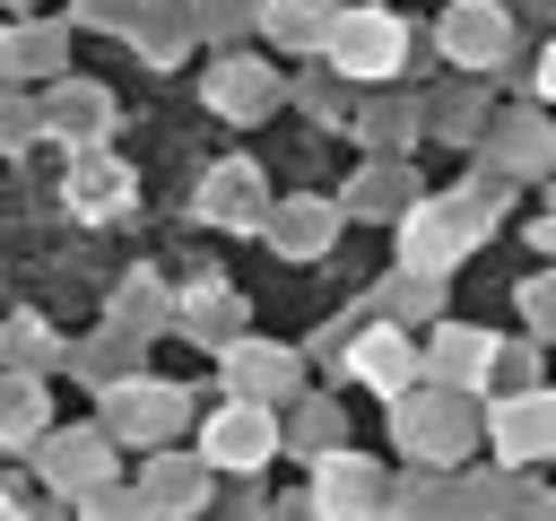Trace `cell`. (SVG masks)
Masks as SVG:
<instances>
[{
  "label": "cell",
  "instance_id": "1",
  "mask_svg": "<svg viewBox=\"0 0 556 521\" xmlns=\"http://www.w3.org/2000/svg\"><path fill=\"white\" fill-rule=\"evenodd\" d=\"M96 425L122 443V452H165V443H182L191 425H200V399L182 391V382H165V373H122L113 391H96Z\"/></svg>",
  "mask_w": 556,
  "mask_h": 521
},
{
  "label": "cell",
  "instance_id": "2",
  "mask_svg": "<svg viewBox=\"0 0 556 521\" xmlns=\"http://www.w3.org/2000/svg\"><path fill=\"white\" fill-rule=\"evenodd\" d=\"M382 425H391L400 460H434V469L469 460V443L486 434V417H478V391H443V382H417V391H400Z\"/></svg>",
  "mask_w": 556,
  "mask_h": 521
},
{
  "label": "cell",
  "instance_id": "3",
  "mask_svg": "<svg viewBox=\"0 0 556 521\" xmlns=\"http://www.w3.org/2000/svg\"><path fill=\"white\" fill-rule=\"evenodd\" d=\"M495 234V208H486V191H443V200H426L417 191V208L400 217V260L408 269H434V278H452L478 243Z\"/></svg>",
  "mask_w": 556,
  "mask_h": 521
},
{
  "label": "cell",
  "instance_id": "4",
  "mask_svg": "<svg viewBox=\"0 0 556 521\" xmlns=\"http://www.w3.org/2000/svg\"><path fill=\"white\" fill-rule=\"evenodd\" d=\"M191 443H200V460L217 469V478H261L278 452H287V408H269V399H217L200 425H191Z\"/></svg>",
  "mask_w": 556,
  "mask_h": 521
},
{
  "label": "cell",
  "instance_id": "5",
  "mask_svg": "<svg viewBox=\"0 0 556 521\" xmlns=\"http://www.w3.org/2000/svg\"><path fill=\"white\" fill-rule=\"evenodd\" d=\"M321 61L339 69V78H391L400 61H408V26H400V9H382V0H348L339 9V26H330V43H321Z\"/></svg>",
  "mask_w": 556,
  "mask_h": 521
},
{
  "label": "cell",
  "instance_id": "6",
  "mask_svg": "<svg viewBox=\"0 0 556 521\" xmlns=\"http://www.w3.org/2000/svg\"><path fill=\"white\" fill-rule=\"evenodd\" d=\"M339 382H365L374 399H400V391H417V382H426V339H417L408 321L374 313V321L348 339V356H339Z\"/></svg>",
  "mask_w": 556,
  "mask_h": 521
},
{
  "label": "cell",
  "instance_id": "7",
  "mask_svg": "<svg viewBox=\"0 0 556 521\" xmlns=\"http://www.w3.org/2000/svg\"><path fill=\"white\" fill-rule=\"evenodd\" d=\"M26 460H35V486H43V495H70V504H87L96 486H113V478H122V469H113V460H122V443H113L104 425H52Z\"/></svg>",
  "mask_w": 556,
  "mask_h": 521
},
{
  "label": "cell",
  "instance_id": "8",
  "mask_svg": "<svg viewBox=\"0 0 556 521\" xmlns=\"http://www.w3.org/2000/svg\"><path fill=\"white\" fill-rule=\"evenodd\" d=\"M304 495H313L321 521H382V504H391V469L365 460L356 443H339V452L304 460Z\"/></svg>",
  "mask_w": 556,
  "mask_h": 521
},
{
  "label": "cell",
  "instance_id": "9",
  "mask_svg": "<svg viewBox=\"0 0 556 521\" xmlns=\"http://www.w3.org/2000/svg\"><path fill=\"white\" fill-rule=\"evenodd\" d=\"M61 208L78 217V226H113V217H130L139 208V174L96 139V148H70V174H61Z\"/></svg>",
  "mask_w": 556,
  "mask_h": 521
},
{
  "label": "cell",
  "instance_id": "10",
  "mask_svg": "<svg viewBox=\"0 0 556 521\" xmlns=\"http://www.w3.org/2000/svg\"><path fill=\"white\" fill-rule=\"evenodd\" d=\"M486 443H495V460H513V469L556 460V391H547V382L495 391V399H486Z\"/></svg>",
  "mask_w": 556,
  "mask_h": 521
},
{
  "label": "cell",
  "instance_id": "11",
  "mask_svg": "<svg viewBox=\"0 0 556 521\" xmlns=\"http://www.w3.org/2000/svg\"><path fill=\"white\" fill-rule=\"evenodd\" d=\"M217 391L287 408V399L304 391V347H278V339H252V330H243L235 347H217Z\"/></svg>",
  "mask_w": 556,
  "mask_h": 521
},
{
  "label": "cell",
  "instance_id": "12",
  "mask_svg": "<svg viewBox=\"0 0 556 521\" xmlns=\"http://www.w3.org/2000/svg\"><path fill=\"white\" fill-rule=\"evenodd\" d=\"M139 495L156 504V521H208L217 469L200 460V443H165V452H139Z\"/></svg>",
  "mask_w": 556,
  "mask_h": 521
},
{
  "label": "cell",
  "instance_id": "13",
  "mask_svg": "<svg viewBox=\"0 0 556 521\" xmlns=\"http://www.w3.org/2000/svg\"><path fill=\"white\" fill-rule=\"evenodd\" d=\"M269 182H261V165L252 156H226V165H208L200 174V191H191V217L200 226H226V234H261L269 226Z\"/></svg>",
  "mask_w": 556,
  "mask_h": 521
},
{
  "label": "cell",
  "instance_id": "14",
  "mask_svg": "<svg viewBox=\"0 0 556 521\" xmlns=\"http://www.w3.org/2000/svg\"><path fill=\"white\" fill-rule=\"evenodd\" d=\"M174 330H182L191 347H208V356H217V347H235V339L252 330V304H243L217 269H200V278H182V287H174Z\"/></svg>",
  "mask_w": 556,
  "mask_h": 521
},
{
  "label": "cell",
  "instance_id": "15",
  "mask_svg": "<svg viewBox=\"0 0 556 521\" xmlns=\"http://www.w3.org/2000/svg\"><path fill=\"white\" fill-rule=\"evenodd\" d=\"M495 356H504V339L495 330H478V321H434L426 330V382H443V391H495Z\"/></svg>",
  "mask_w": 556,
  "mask_h": 521
},
{
  "label": "cell",
  "instance_id": "16",
  "mask_svg": "<svg viewBox=\"0 0 556 521\" xmlns=\"http://www.w3.org/2000/svg\"><path fill=\"white\" fill-rule=\"evenodd\" d=\"M434 43H443L460 69H495V61L513 52V17H504V0H452L443 26H434Z\"/></svg>",
  "mask_w": 556,
  "mask_h": 521
},
{
  "label": "cell",
  "instance_id": "17",
  "mask_svg": "<svg viewBox=\"0 0 556 521\" xmlns=\"http://www.w3.org/2000/svg\"><path fill=\"white\" fill-rule=\"evenodd\" d=\"M200 96H208V113H226V122H261V113H278L287 78H278V61L235 52V61H217V69L200 78Z\"/></svg>",
  "mask_w": 556,
  "mask_h": 521
},
{
  "label": "cell",
  "instance_id": "18",
  "mask_svg": "<svg viewBox=\"0 0 556 521\" xmlns=\"http://www.w3.org/2000/svg\"><path fill=\"white\" fill-rule=\"evenodd\" d=\"M339 226H348V208L304 191V200H278L261 234H269V252H278V260H321V252L339 243Z\"/></svg>",
  "mask_w": 556,
  "mask_h": 521
},
{
  "label": "cell",
  "instance_id": "19",
  "mask_svg": "<svg viewBox=\"0 0 556 521\" xmlns=\"http://www.w3.org/2000/svg\"><path fill=\"white\" fill-rule=\"evenodd\" d=\"M104 321L156 347V339L174 330V278H165V269H130V278H122V287L104 295Z\"/></svg>",
  "mask_w": 556,
  "mask_h": 521
},
{
  "label": "cell",
  "instance_id": "20",
  "mask_svg": "<svg viewBox=\"0 0 556 521\" xmlns=\"http://www.w3.org/2000/svg\"><path fill=\"white\" fill-rule=\"evenodd\" d=\"M382 521H460V478L434 469V460L391 469V504H382Z\"/></svg>",
  "mask_w": 556,
  "mask_h": 521
},
{
  "label": "cell",
  "instance_id": "21",
  "mask_svg": "<svg viewBox=\"0 0 556 521\" xmlns=\"http://www.w3.org/2000/svg\"><path fill=\"white\" fill-rule=\"evenodd\" d=\"M43 130H52V139H78V148H96V139H113V96H104L96 78H61V87L43 96Z\"/></svg>",
  "mask_w": 556,
  "mask_h": 521
},
{
  "label": "cell",
  "instance_id": "22",
  "mask_svg": "<svg viewBox=\"0 0 556 521\" xmlns=\"http://www.w3.org/2000/svg\"><path fill=\"white\" fill-rule=\"evenodd\" d=\"M52 434V391L43 373H9L0 365V452H35Z\"/></svg>",
  "mask_w": 556,
  "mask_h": 521
},
{
  "label": "cell",
  "instance_id": "23",
  "mask_svg": "<svg viewBox=\"0 0 556 521\" xmlns=\"http://www.w3.org/2000/svg\"><path fill=\"white\" fill-rule=\"evenodd\" d=\"M139 365H148V339H130V330H113V321L70 347V382H87V391H113V382L139 373Z\"/></svg>",
  "mask_w": 556,
  "mask_h": 521
},
{
  "label": "cell",
  "instance_id": "24",
  "mask_svg": "<svg viewBox=\"0 0 556 521\" xmlns=\"http://www.w3.org/2000/svg\"><path fill=\"white\" fill-rule=\"evenodd\" d=\"M339 443H348L339 391H295V399H287V452H295V460H321V452H339Z\"/></svg>",
  "mask_w": 556,
  "mask_h": 521
},
{
  "label": "cell",
  "instance_id": "25",
  "mask_svg": "<svg viewBox=\"0 0 556 521\" xmlns=\"http://www.w3.org/2000/svg\"><path fill=\"white\" fill-rule=\"evenodd\" d=\"M530 495H539V486H530L513 460L469 469V478H460V521H521V512H530Z\"/></svg>",
  "mask_w": 556,
  "mask_h": 521
},
{
  "label": "cell",
  "instance_id": "26",
  "mask_svg": "<svg viewBox=\"0 0 556 521\" xmlns=\"http://www.w3.org/2000/svg\"><path fill=\"white\" fill-rule=\"evenodd\" d=\"M339 9H348V0H261V35H269L278 52H321L330 26H339Z\"/></svg>",
  "mask_w": 556,
  "mask_h": 521
},
{
  "label": "cell",
  "instance_id": "27",
  "mask_svg": "<svg viewBox=\"0 0 556 521\" xmlns=\"http://www.w3.org/2000/svg\"><path fill=\"white\" fill-rule=\"evenodd\" d=\"M374 313H391V321H408V330H417V321L434 330V321H443V278H434V269H408V260H400V269H391V278L374 287Z\"/></svg>",
  "mask_w": 556,
  "mask_h": 521
},
{
  "label": "cell",
  "instance_id": "28",
  "mask_svg": "<svg viewBox=\"0 0 556 521\" xmlns=\"http://www.w3.org/2000/svg\"><path fill=\"white\" fill-rule=\"evenodd\" d=\"M0 365H9V373H52V365H70V347L52 339V321L9 313V321H0Z\"/></svg>",
  "mask_w": 556,
  "mask_h": 521
},
{
  "label": "cell",
  "instance_id": "29",
  "mask_svg": "<svg viewBox=\"0 0 556 521\" xmlns=\"http://www.w3.org/2000/svg\"><path fill=\"white\" fill-rule=\"evenodd\" d=\"M70 52V35L61 26H9V43H0V78H52V61Z\"/></svg>",
  "mask_w": 556,
  "mask_h": 521
},
{
  "label": "cell",
  "instance_id": "30",
  "mask_svg": "<svg viewBox=\"0 0 556 521\" xmlns=\"http://www.w3.org/2000/svg\"><path fill=\"white\" fill-rule=\"evenodd\" d=\"M348 217H408L417 208V191H408V174L400 165H365L356 182H348V200H339Z\"/></svg>",
  "mask_w": 556,
  "mask_h": 521
},
{
  "label": "cell",
  "instance_id": "31",
  "mask_svg": "<svg viewBox=\"0 0 556 521\" xmlns=\"http://www.w3.org/2000/svg\"><path fill=\"white\" fill-rule=\"evenodd\" d=\"M547 156H556V130H547L539 113H513V122L495 130V165H504V174H539Z\"/></svg>",
  "mask_w": 556,
  "mask_h": 521
},
{
  "label": "cell",
  "instance_id": "32",
  "mask_svg": "<svg viewBox=\"0 0 556 521\" xmlns=\"http://www.w3.org/2000/svg\"><path fill=\"white\" fill-rule=\"evenodd\" d=\"M191 35H200V26H191V17H182V9H156V0H148V17H139V26H130V43H139V61H156V69H174V61H182V43H191Z\"/></svg>",
  "mask_w": 556,
  "mask_h": 521
},
{
  "label": "cell",
  "instance_id": "33",
  "mask_svg": "<svg viewBox=\"0 0 556 521\" xmlns=\"http://www.w3.org/2000/svg\"><path fill=\"white\" fill-rule=\"evenodd\" d=\"M417 130H426V104H408V96H382V104H365V122H356L365 148H408Z\"/></svg>",
  "mask_w": 556,
  "mask_h": 521
},
{
  "label": "cell",
  "instance_id": "34",
  "mask_svg": "<svg viewBox=\"0 0 556 521\" xmlns=\"http://www.w3.org/2000/svg\"><path fill=\"white\" fill-rule=\"evenodd\" d=\"M78 521H156V504L139 495V478H130V486L113 478V486H96V495L78 504Z\"/></svg>",
  "mask_w": 556,
  "mask_h": 521
},
{
  "label": "cell",
  "instance_id": "35",
  "mask_svg": "<svg viewBox=\"0 0 556 521\" xmlns=\"http://www.w3.org/2000/svg\"><path fill=\"white\" fill-rule=\"evenodd\" d=\"M35 139H52V130H43V104H26V96H0V156H26Z\"/></svg>",
  "mask_w": 556,
  "mask_h": 521
},
{
  "label": "cell",
  "instance_id": "36",
  "mask_svg": "<svg viewBox=\"0 0 556 521\" xmlns=\"http://www.w3.org/2000/svg\"><path fill=\"white\" fill-rule=\"evenodd\" d=\"M530 382H547L539 373V339H504V356H495V391H530ZM486 391V399H495Z\"/></svg>",
  "mask_w": 556,
  "mask_h": 521
},
{
  "label": "cell",
  "instance_id": "37",
  "mask_svg": "<svg viewBox=\"0 0 556 521\" xmlns=\"http://www.w3.org/2000/svg\"><path fill=\"white\" fill-rule=\"evenodd\" d=\"M191 26L200 35H243V26H261V0H200Z\"/></svg>",
  "mask_w": 556,
  "mask_h": 521
},
{
  "label": "cell",
  "instance_id": "38",
  "mask_svg": "<svg viewBox=\"0 0 556 521\" xmlns=\"http://www.w3.org/2000/svg\"><path fill=\"white\" fill-rule=\"evenodd\" d=\"M521 321H530V339H556V269L521 278Z\"/></svg>",
  "mask_w": 556,
  "mask_h": 521
},
{
  "label": "cell",
  "instance_id": "39",
  "mask_svg": "<svg viewBox=\"0 0 556 521\" xmlns=\"http://www.w3.org/2000/svg\"><path fill=\"white\" fill-rule=\"evenodd\" d=\"M139 17H148V0H70V26H122L130 35Z\"/></svg>",
  "mask_w": 556,
  "mask_h": 521
},
{
  "label": "cell",
  "instance_id": "40",
  "mask_svg": "<svg viewBox=\"0 0 556 521\" xmlns=\"http://www.w3.org/2000/svg\"><path fill=\"white\" fill-rule=\"evenodd\" d=\"M295 96H304V113H313V122H339V113H348V78H339V69H330V78H304Z\"/></svg>",
  "mask_w": 556,
  "mask_h": 521
},
{
  "label": "cell",
  "instance_id": "41",
  "mask_svg": "<svg viewBox=\"0 0 556 521\" xmlns=\"http://www.w3.org/2000/svg\"><path fill=\"white\" fill-rule=\"evenodd\" d=\"M434 130H443L452 148H469V130H478V96H443V113H434Z\"/></svg>",
  "mask_w": 556,
  "mask_h": 521
},
{
  "label": "cell",
  "instance_id": "42",
  "mask_svg": "<svg viewBox=\"0 0 556 521\" xmlns=\"http://www.w3.org/2000/svg\"><path fill=\"white\" fill-rule=\"evenodd\" d=\"M261 521H321V512H313V495H304V486H287L278 504H261Z\"/></svg>",
  "mask_w": 556,
  "mask_h": 521
},
{
  "label": "cell",
  "instance_id": "43",
  "mask_svg": "<svg viewBox=\"0 0 556 521\" xmlns=\"http://www.w3.org/2000/svg\"><path fill=\"white\" fill-rule=\"evenodd\" d=\"M530 243H539V252H547V260H556V191H547V200H539V217H530Z\"/></svg>",
  "mask_w": 556,
  "mask_h": 521
},
{
  "label": "cell",
  "instance_id": "44",
  "mask_svg": "<svg viewBox=\"0 0 556 521\" xmlns=\"http://www.w3.org/2000/svg\"><path fill=\"white\" fill-rule=\"evenodd\" d=\"M0 521H26V486H9V478H0Z\"/></svg>",
  "mask_w": 556,
  "mask_h": 521
},
{
  "label": "cell",
  "instance_id": "45",
  "mask_svg": "<svg viewBox=\"0 0 556 521\" xmlns=\"http://www.w3.org/2000/svg\"><path fill=\"white\" fill-rule=\"evenodd\" d=\"M539 96H547V104H556V43H547V52H539Z\"/></svg>",
  "mask_w": 556,
  "mask_h": 521
},
{
  "label": "cell",
  "instance_id": "46",
  "mask_svg": "<svg viewBox=\"0 0 556 521\" xmlns=\"http://www.w3.org/2000/svg\"><path fill=\"white\" fill-rule=\"evenodd\" d=\"M521 521H556V486H539V495H530V512H521Z\"/></svg>",
  "mask_w": 556,
  "mask_h": 521
},
{
  "label": "cell",
  "instance_id": "47",
  "mask_svg": "<svg viewBox=\"0 0 556 521\" xmlns=\"http://www.w3.org/2000/svg\"><path fill=\"white\" fill-rule=\"evenodd\" d=\"M9 9H26V0H9Z\"/></svg>",
  "mask_w": 556,
  "mask_h": 521
}]
</instances>
